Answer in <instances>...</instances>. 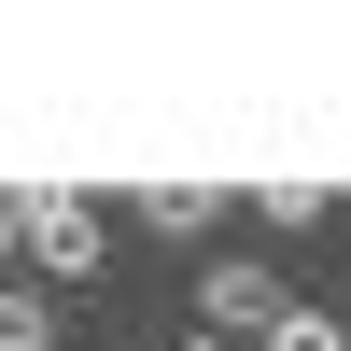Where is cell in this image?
Returning a JSON list of instances; mask_svg holds the SVG:
<instances>
[{"label":"cell","mask_w":351,"mask_h":351,"mask_svg":"<svg viewBox=\"0 0 351 351\" xmlns=\"http://www.w3.org/2000/svg\"><path fill=\"white\" fill-rule=\"evenodd\" d=\"M183 351H225V337H183Z\"/></svg>","instance_id":"obj_8"},{"label":"cell","mask_w":351,"mask_h":351,"mask_svg":"<svg viewBox=\"0 0 351 351\" xmlns=\"http://www.w3.org/2000/svg\"><path fill=\"white\" fill-rule=\"evenodd\" d=\"M337 337H351V281H337Z\"/></svg>","instance_id":"obj_7"},{"label":"cell","mask_w":351,"mask_h":351,"mask_svg":"<svg viewBox=\"0 0 351 351\" xmlns=\"http://www.w3.org/2000/svg\"><path fill=\"white\" fill-rule=\"evenodd\" d=\"M71 337V295H43V281H0V351H56Z\"/></svg>","instance_id":"obj_4"},{"label":"cell","mask_w":351,"mask_h":351,"mask_svg":"<svg viewBox=\"0 0 351 351\" xmlns=\"http://www.w3.org/2000/svg\"><path fill=\"white\" fill-rule=\"evenodd\" d=\"M225 225V183H141V239H211Z\"/></svg>","instance_id":"obj_3"},{"label":"cell","mask_w":351,"mask_h":351,"mask_svg":"<svg viewBox=\"0 0 351 351\" xmlns=\"http://www.w3.org/2000/svg\"><path fill=\"white\" fill-rule=\"evenodd\" d=\"M281 309H295V295H281V267H253V253H225V267H197V324H211L225 351H253V337L281 324Z\"/></svg>","instance_id":"obj_2"},{"label":"cell","mask_w":351,"mask_h":351,"mask_svg":"<svg viewBox=\"0 0 351 351\" xmlns=\"http://www.w3.org/2000/svg\"><path fill=\"white\" fill-rule=\"evenodd\" d=\"M0 267H14V197H0Z\"/></svg>","instance_id":"obj_6"},{"label":"cell","mask_w":351,"mask_h":351,"mask_svg":"<svg viewBox=\"0 0 351 351\" xmlns=\"http://www.w3.org/2000/svg\"><path fill=\"white\" fill-rule=\"evenodd\" d=\"M253 351H351V337H337V309H281V324L253 337Z\"/></svg>","instance_id":"obj_5"},{"label":"cell","mask_w":351,"mask_h":351,"mask_svg":"<svg viewBox=\"0 0 351 351\" xmlns=\"http://www.w3.org/2000/svg\"><path fill=\"white\" fill-rule=\"evenodd\" d=\"M14 253L43 267V295H56V281H99L112 225H99V197H71V183H28V197H14Z\"/></svg>","instance_id":"obj_1"}]
</instances>
